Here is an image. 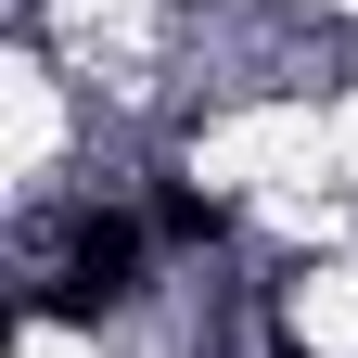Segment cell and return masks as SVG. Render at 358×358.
Instances as JSON below:
<instances>
[{
    "label": "cell",
    "instance_id": "1",
    "mask_svg": "<svg viewBox=\"0 0 358 358\" xmlns=\"http://www.w3.org/2000/svg\"><path fill=\"white\" fill-rule=\"evenodd\" d=\"M141 294V231L128 217H90V231L64 243V282H52V320H103V307Z\"/></svg>",
    "mask_w": 358,
    "mask_h": 358
},
{
    "label": "cell",
    "instance_id": "2",
    "mask_svg": "<svg viewBox=\"0 0 358 358\" xmlns=\"http://www.w3.org/2000/svg\"><path fill=\"white\" fill-rule=\"evenodd\" d=\"M154 217H166V243H217V231H231V205H217V192H192V179H179Z\"/></svg>",
    "mask_w": 358,
    "mask_h": 358
}]
</instances>
